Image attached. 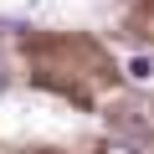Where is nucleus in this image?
<instances>
[{
  "label": "nucleus",
  "mask_w": 154,
  "mask_h": 154,
  "mask_svg": "<svg viewBox=\"0 0 154 154\" xmlns=\"http://www.w3.org/2000/svg\"><path fill=\"white\" fill-rule=\"evenodd\" d=\"M108 123H113V134L149 139V134H154V103H139V98H128V103H118V108L108 113Z\"/></svg>",
  "instance_id": "obj_1"
},
{
  "label": "nucleus",
  "mask_w": 154,
  "mask_h": 154,
  "mask_svg": "<svg viewBox=\"0 0 154 154\" xmlns=\"http://www.w3.org/2000/svg\"><path fill=\"white\" fill-rule=\"evenodd\" d=\"M128 77H134V82H149V77H154V62L149 57H134L128 62Z\"/></svg>",
  "instance_id": "obj_2"
},
{
  "label": "nucleus",
  "mask_w": 154,
  "mask_h": 154,
  "mask_svg": "<svg viewBox=\"0 0 154 154\" xmlns=\"http://www.w3.org/2000/svg\"><path fill=\"white\" fill-rule=\"evenodd\" d=\"M108 154H139L134 144H108Z\"/></svg>",
  "instance_id": "obj_3"
},
{
  "label": "nucleus",
  "mask_w": 154,
  "mask_h": 154,
  "mask_svg": "<svg viewBox=\"0 0 154 154\" xmlns=\"http://www.w3.org/2000/svg\"><path fill=\"white\" fill-rule=\"evenodd\" d=\"M0 93H5V77H0Z\"/></svg>",
  "instance_id": "obj_4"
}]
</instances>
